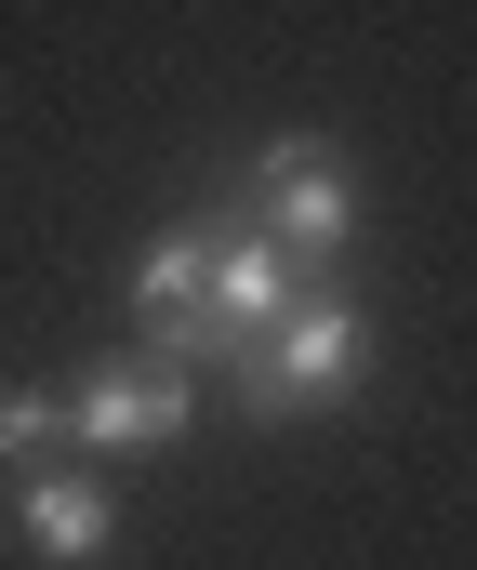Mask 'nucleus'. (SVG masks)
I'll use <instances>...</instances> for the list:
<instances>
[{"instance_id": "f257e3e1", "label": "nucleus", "mask_w": 477, "mask_h": 570, "mask_svg": "<svg viewBox=\"0 0 477 570\" xmlns=\"http://www.w3.org/2000/svg\"><path fill=\"white\" fill-rule=\"evenodd\" d=\"M358 358H371V318L318 279V292H292V318H279V332H266L226 385H239V412H252V425H292V412L358 399Z\"/></svg>"}, {"instance_id": "f03ea898", "label": "nucleus", "mask_w": 477, "mask_h": 570, "mask_svg": "<svg viewBox=\"0 0 477 570\" xmlns=\"http://www.w3.org/2000/svg\"><path fill=\"white\" fill-rule=\"evenodd\" d=\"M266 239H279V266L292 279H331L345 266V239H358V186H345V146L331 134H279V146H252V199H239Z\"/></svg>"}, {"instance_id": "7ed1b4c3", "label": "nucleus", "mask_w": 477, "mask_h": 570, "mask_svg": "<svg viewBox=\"0 0 477 570\" xmlns=\"http://www.w3.org/2000/svg\"><path fill=\"white\" fill-rule=\"evenodd\" d=\"M199 425V372H159V358H93L67 385V451H172Z\"/></svg>"}, {"instance_id": "20e7f679", "label": "nucleus", "mask_w": 477, "mask_h": 570, "mask_svg": "<svg viewBox=\"0 0 477 570\" xmlns=\"http://www.w3.org/2000/svg\"><path fill=\"white\" fill-rule=\"evenodd\" d=\"M13 531H27V558L93 570L107 544H120V491L80 478V464H40V478H13Z\"/></svg>"}, {"instance_id": "39448f33", "label": "nucleus", "mask_w": 477, "mask_h": 570, "mask_svg": "<svg viewBox=\"0 0 477 570\" xmlns=\"http://www.w3.org/2000/svg\"><path fill=\"white\" fill-rule=\"evenodd\" d=\"M120 292H133V345L159 358V345L212 305V213H172L147 253H133V279H120Z\"/></svg>"}, {"instance_id": "423d86ee", "label": "nucleus", "mask_w": 477, "mask_h": 570, "mask_svg": "<svg viewBox=\"0 0 477 570\" xmlns=\"http://www.w3.org/2000/svg\"><path fill=\"white\" fill-rule=\"evenodd\" d=\"M67 464V385H0V478Z\"/></svg>"}]
</instances>
